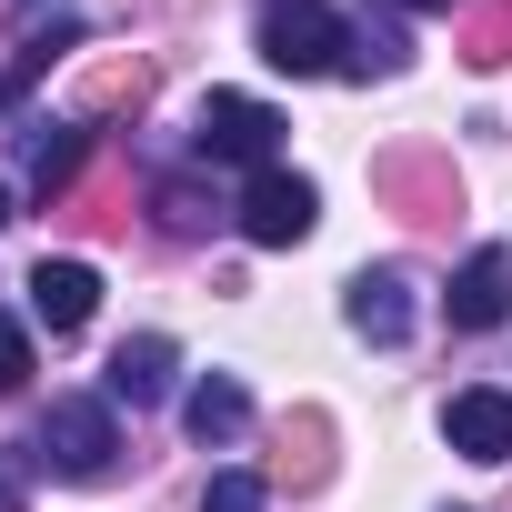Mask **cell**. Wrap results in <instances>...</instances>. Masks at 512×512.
Returning a JSON list of instances; mask_svg holds the SVG:
<instances>
[{
  "label": "cell",
  "instance_id": "obj_15",
  "mask_svg": "<svg viewBox=\"0 0 512 512\" xmlns=\"http://www.w3.org/2000/svg\"><path fill=\"white\" fill-rule=\"evenodd\" d=\"M201 512H272V482H262V472H211Z\"/></svg>",
  "mask_w": 512,
  "mask_h": 512
},
{
  "label": "cell",
  "instance_id": "obj_2",
  "mask_svg": "<svg viewBox=\"0 0 512 512\" xmlns=\"http://www.w3.org/2000/svg\"><path fill=\"white\" fill-rule=\"evenodd\" d=\"M41 462H51L61 482H111V462H121L111 402H91V392H61V402L41 412Z\"/></svg>",
  "mask_w": 512,
  "mask_h": 512
},
{
  "label": "cell",
  "instance_id": "obj_1",
  "mask_svg": "<svg viewBox=\"0 0 512 512\" xmlns=\"http://www.w3.org/2000/svg\"><path fill=\"white\" fill-rule=\"evenodd\" d=\"M262 61L292 71V81H322V71H352V31L332 0H272L262 11Z\"/></svg>",
  "mask_w": 512,
  "mask_h": 512
},
{
  "label": "cell",
  "instance_id": "obj_3",
  "mask_svg": "<svg viewBox=\"0 0 512 512\" xmlns=\"http://www.w3.org/2000/svg\"><path fill=\"white\" fill-rule=\"evenodd\" d=\"M191 151H201V161H241V171H272V151H282V111L251 101V91H211L201 121H191Z\"/></svg>",
  "mask_w": 512,
  "mask_h": 512
},
{
  "label": "cell",
  "instance_id": "obj_18",
  "mask_svg": "<svg viewBox=\"0 0 512 512\" xmlns=\"http://www.w3.org/2000/svg\"><path fill=\"white\" fill-rule=\"evenodd\" d=\"M21 502H31V462L0 442V512H21Z\"/></svg>",
  "mask_w": 512,
  "mask_h": 512
},
{
  "label": "cell",
  "instance_id": "obj_10",
  "mask_svg": "<svg viewBox=\"0 0 512 512\" xmlns=\"http://www.w3.org/2000/svg\"><path fill=\"white\" fill-rule=\"evenodd\" d=\"M181 422H191V442H241V432H251V392H241L231 372H211V382H191Z\"/></svg>",
  "mask_w": 512,
  "mask_h": 512
},
{
  "label": "cell",
  "instance_id": "obj_17",
  "mask_svg": "<svg viewBox=\"0 0 512 512\" xmlns=\"http://www.w3.org/2000/svg\"><path fill=\"white\" fill-rule=\"evenodd\" d=\"M292 442H302V452H292V472H302V482H322V412H302V422H292Z\"/></svg>",
  "mask_w": 512,
  "mask_h": 512
},
{
  "label": "cell",
  "instance_id": "obj_5",
  "mask_svg": "<svg viewBox=\"0 0 512 512\" xmlns=\"http://www.w3.org/2000/svg\"><path fill=\"white\" fill-rule=\"evenodd\" d=\"M442 442L452 452H472V462H512V392H452L442 402Z\"/></svg>",
  "mask_w": 512,
  "mask_h": 512
},
{
  "label": "cell",
  "instance_id": "obj_20",
  "mask_svg": "<svg viewBox=\"0 0 512 512\" xmlns=\"http://www.w3.org/2000/svg\"><path fill=\"white\" fill-rule=\"evenodd\" d=\"M0 221H11V191H0Z\"/></svg>",
  "mask_w": 512,
  "mask_h": 512
},
{
  "label": "cell",
  "instance_id": "obj_7",
  "mask_svg": "<svg viewBox=\"0 0 512 512\" xmlns=\"http://www.w3.org/2000/svg\"><path fill=\"white\" fill-rule=\"evenodd\" d=\"M91 312H101V272H91V262H41V272H31V322L81 332Z\"/></svg>",
  "mask_w": 512,
  "mask_h": 512
},
{
  "label": "cell",
  "instance_id": "obj_12",
  "mask_svg": "<svg viewBox=\"0 0 512 512\" xmlns=\"http://www.w3.org/2000/svg\"><path fill=\"white\" fill-rule=\"evenodd\" d=\"M382 191L402 201V221H442L452 211V171H432V161H382Z\"/></svg>",
  "mask_w": 512,
  "mask_h": 512
},
{
  "label": "cell",
  "instance_id": "obj_13",
  "mask_svg": "<svg viewBox=\"0 0 512 512\" xmlns=\"http://www.w3.org/2000/svg\"><path fill=\"white\" fill-rule=\"evenodd\" d=\"M141 91H151L141 61H91V81H81V121H101V111H141Z\"/></svg>",
  "mask_w": 512,
  "mask_h": 512
},
{
  "label": "cell",
  "instance_id": "obj_8",
  "mask_svg": "<svg viewBox=\"0 0 512 512\" xmlns=\"http://www.w3.org/2000/svg\"><path fill=\"white\" fill-rule=\"evenodd\" d=\"M342 312H352V332H362V342H382V352H392V342L412 332V282H402V272H362Z\"/></svg>",
  "mask_w": 512,
  "mask_h": 512
},
{
  "label": "cell",
  "instance_id": "obj_11",
  "mask_svg": "<svg viewBox=\"0 0 512 512\" xmlns=\"http://www.w3.org/2000/svg\"><path fill=\"white\" fill-rule=\"evenodd\" d=\"M81 161H91V121H61V131L41 121V141H31V191L61 201V191L81 181Z\"/></svg>",
  "mask_w": 512,
  "mask_h": 512
},
{
  "label": "cell",
  "instance_id": "obj_9",
  "mask_svg": "<svg viewBox=\"0 0 512 512\" xmlns=\"http://www.w3.org/2000/svg\"><path fill=\"white\" fill-rule=\"evenodd\" d=\"M171 362H181V352H171L161 332H141V342H121V352H111V402H131V412H151V402L171 392Z\"/></svg>",
  "mask_w": 512,
  "mask_h": 512
},
{
  "label": "cell",
  "instance_id": "obj_4",
  "mask_svg": "<svg viewBox=\"0 0 512 512\" xmlns=\"http://www.w3.org/2000/svg\"><path fill=\"white\" fill-rule=\"evenodd\" d=\"M241 241H262V251H292V241H312V221H322V191L302 181V171H251V191H241Z\"/></svg>",
  "mask_w": 512,
  "mask_h": 512
},
{
  "label": "cell",
  "instance_id": "obj_16",
  "mask_svg": "<svg viewBox=\"0 0 512 512\" xmlns=\"http://www.w3.org/2000/svg\"><path fill=\"white\" fill-rule=\"evenodd\" d=\"M21 382H31V332L0 312V392H21Z\"/></svg>",
  "mask_w": 512,
  "mask_h": 512
},
{
  "label": "cell",
  "instance_id": "obj_14",
  "mask_svg": "<svg viewBox=\"0 0 512 512\" xmlns=\"http://www.w3.org/2000/svg\"><path fill=\"white\" fill-rule=\"evenodd\" d=\"M462 61H472V71H502V61H512V0H492V11L462 31Z\"/></svg>",
  "mask_w": 512,
  "mask_h": 512
},
{
  "label": "cell",
  "instance_id": "obj_6",
  "mask_svg": "<svg viewBox=\"0 0 512 512\" xmlns=\"http://www.w3.org/2000/svg\"><path fill=\"white\" fill-rule=\"evenodd\" d=\"M442 312H452V332H492L512 312V251H472L452 272V292H442Z\"/></svg>",
  "mask_w": 512,
  "mask_h": 512
},
{
  "label": "cell",
  "instance_id": "obj_19",
  "mask_svg": "<svg viewBox=\"0 0 512 512\" xmlns=\"http://www.w3.org/2000/svg\"><path fill=\"white\" fill-rule=\"evenodd\" d=\"M392 11H452V0H392Z\"/></svg>",
  "mask_w": 512,
  "mask_h": 512
}]
</instances>
